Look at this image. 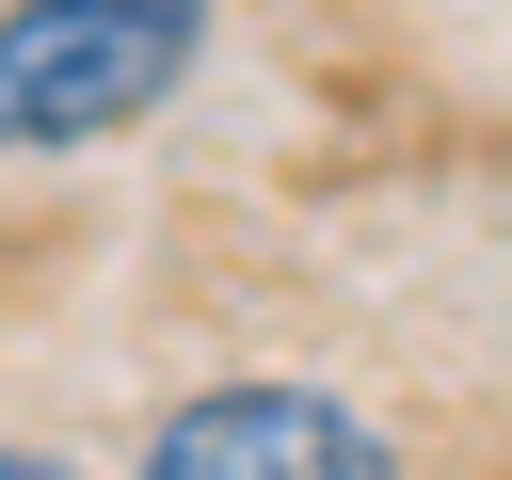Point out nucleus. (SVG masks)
<instances>
[{
	"label": "nucleus",
	"instance_id": "obj_1",
	"mask_svg": "<svg viewBox=\"0 0 512 480\" xmlns=\"http://www.w3.org/2000/svg\"><path fill=\"white\" fill-rule=\"evenodd\" d=\"M224 0H0V160H80L144 128Z\"/></svg>",
	"mask_w": 512,
	"mask_h": 480
},
{
	"label": "nucleus",
	"instance_id": "obj_2",
	"mask_svg": "<svg viewBox=\"0 0 512 480\" xmlns=\"http://www.w3.org/2000/svg\"><path fill=\"white\" fill-rule=\"evenodd\" d=\"M128 480H400V448H384L368 400H336L304 368H240V384L160 400V432H144Z\"/></svg>",
	"mask_w": 512,
	"mask_h": 480
},
{
	"label": "nucleus",
	"instance_id": "obj_3",
	"mask_svg": "<svg viewBox=\"0 0 512 480\" xmlns=\"http://www.w3.org/2000/svg\"><path fill=\"white\" fill-rule=\"evenodd\" d=\"M0 480H80V464H48V448H0Z\"/></svg>",
	"mask_w": 512,
	"mask_h": 480
}]
</instances>
